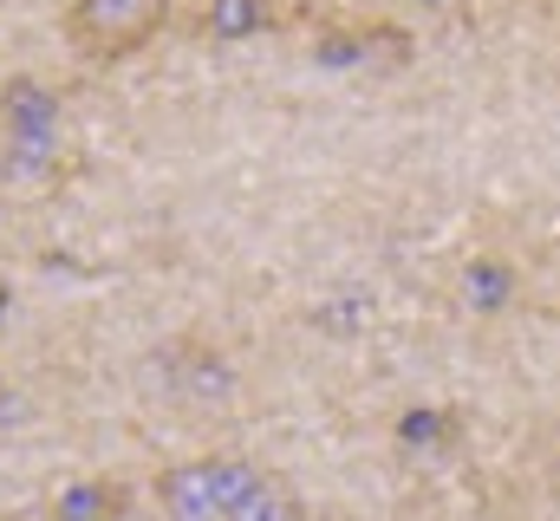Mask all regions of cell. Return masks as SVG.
<instances>
[{"label":"cell","mask_w":560,"mask_h":521,"mask_svg":"<svg viewBox=\"0 0 560 521\" xmlns=\"http://www.w3.org/2000/svg\"><path fill=\"white\" fill-rule=\"evenodd\" d=\"M463 293L476 300V306H502V293H509V267L495 255H482L469 274H463Z\"/></svg>","instance_id":"7"},{"label":"cell","mask_w":560,"mask_h":521,"mask_svg":"<svg viewBox=\"0 0 560 521\" xmlns=\"http://www.w3.org/2000/svg\"><path fill=\"white\" fill-rule=\"evenodd\" d=\"M275 26V7L268 0H202L196 13V33L215 39V46H235V39H255Z\"/></svg>","instance_id":"4"},{"label":"cell","mask_w":560,"mask_h":521,"mask_svg":"<svg viewBox=\"0 0 560 521\" xmlns=\"http://www.w3.org/2000/svg\"><path fill=\"white\" fill-rule=\"evenodd\" d=\"M261 476H268L261 463L215 450V456L170 463V470L156 476V502H163L170 521H229L242 502H248V489H255Z\"/></svg>","instance_id":"1"},{"label":"cell","mask_w":560,"mask_h":521,"mask_svg":"<svg viewBox=\"0 0 560 521\" xmlns=\"http://www.w3.org/2000/svg\"><path fill=\"white\" fill-rule=\"evenodd\" d=\"M229 521H306V502L293 496V483H287V476L268 470V476L248 489V502H242Z\"/></svg>","instance_id":"6"},{"label":"cell","mask_w":560,"mask_h":521,"mask_svg":"<svg viewBox=\"0 0 560 521\" xmlns=\"http://www.w3.org/2000/svg\"><path fill=\"white\" fill-rule=\"evenodd\" d=\"M170 7L176 0H66V39L79 59L92 66H112V59H131L143 53L163 26H170Z\"/></svg>","instance_id":"2"},{"label":"cell","mask_w":560,"mask_h":521,"mask_svg":"<svg viewBox=\"0 0 560 521\" xmlns=\"http://www.w3.org/2000/svg\"><path fill=\"white\" fill-rule=\"evenodd\" d=\"M59 157V99L39 79L0 85V170L7 176H46Z\"/></svg>","instance_id":"3"},{"label":"cell","mask_w":560,"mask_h":521,"mask_svg":"<svg viewBox=\"0 0 560 521\" xmlns=\"http://www.w3.org/2000/svg\"><path fill=\"white\" fill-rule=\"evenodd\" d=\"M52 516L59 521H125V489L112 476H85V483H66L52 496Z\"/></svg>","instance_id":"5"}]
</instances>
